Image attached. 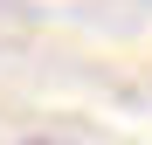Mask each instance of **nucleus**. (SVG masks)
Masks as SVG:
<instances>
[{
	"label": "nucleus",
	"mask_w": 152,
	"mask_h": 145,
	"mask_svg": "<svg viewBox=\"0 0 152 145\" xmlns=\"http://www.w3.org/2000/svg\"><path fill=\"white\" fill-rule=\"evenodd\" d=\"M28 145H69V138H28Z\"/></svg>",
	"instance_id": "obj_1"
}]
</instances>
